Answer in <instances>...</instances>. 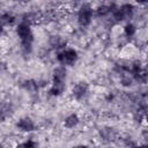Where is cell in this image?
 Instances as JSON below:
<instances>
[{
    "label": "cell",
    "instance_id": "obj_1",
    "mask_svg": "<svg viewBox=\"0 0 148 148\" xmlns=\"http://www.w3.org/2000/svg\"><path fill=\"white\" fill-rule=\"evenodd\" d=\"M79 56L77 52L72 49V47H65L64 50L59 51L57 54V60L62 65V66H72L73 64L76 62Z\"/></svg>",
    "mask_w": 148,
    "mask_h": 148
},
{
    "label": "cell",
    "instance_id": "obj_2",
    "mask_svg": "<svg viewBox=\"0 0 148 148\" xmlns=\"http://www.w3.org/2000/svg\"><path fill=\"white\" fill-rule=\"evenodd\" d=\"M94 10L89 3H82L77 10V23L81 27H88L91 23Z\"/></svg>",
    "mask_w": 148,
    "mask_h": 148
},
{
    "label": "cell",
    "instance_id": "obj_3",
    "mask_svg": "<svg viewBox=\"0 0 148 148\" xmlns=\"http://www.w3.org/2000/svg\"><path fill=\"white\" fill-rule=\"evenodd\" d=\"M16 34L21 39V44H32L34 42V35L30 29V24L21 22L16 27Z\"/></svg>",
    "mask_w": 148,
    "mask_h": 148
},
{
    "label": "cell",
    "instance_id": "obj_4",
    "mask_svg": "<svg viewBox=\"0 0 148 148\" xmlns=\"http://www.w3.org/2000/svg\"><path fill=\"white\" fill-rule=\"evenodd\" d=\"M88 90H89V87H88V84L86 82H79L73 87L72 95H73V97L75 99H81L87 95Z\"/></svg>",
    "mask_w": 148,
    "mask_h": 148
},
{
    "label": "cell",
    "instance_id": "obj_5",
    "mask_svg": "<svg viewBox=\"0 0 148 148\" xmlns=\"http://www.w3.org/2000/svg\"><path fill=\"white\" fill-rule=\"evenodd\" d=\"M17 128L22 132H31L35 130V123L31 118L29 117H23L21 119H18L17 124H16Z\"/></svg>",
    "mask_w": 148,
    "mask_h": 148
},
{
    "label": "cell",
    "instance_id": "obj_6",
    "mask_svg": "<svg viewBox=\"0 0 148 148\" xmlns=\"http://www.w3.org/2000/svg\"><path fill=\"white\" fill-rule=\"evenodd\" d=\"M65 89H66V86L64 81H53L49 92L52 96H59L65 91Z\"/></svg>",
    "mask_w": 148,
    "mask_h": 148
},
{
    "label": "cell",
    "instance_id": "obj_7",
    "mask_svg": "<svg viewBox=\"0 0 148 148\" xmlns=\"http://www.w3.org/2000/svg\"><path fill=\"white\" fill-rule=\"evenodd\" d=\"M50 45L53 47V49H61V50H64L65 49V45H66V40L61 37V36H59V35H53V36H51L50 37Z\"/></svg>",
    "mask_w": 148,
    "mask_h": 148
},
{
    "label": "cell",
    "instance_id": "obj_8",
    "mask_svg": "<svg viewBox=\"0 0 148 148\" xmlns=\"http://www.w3.org/2000/svg\"><path fill=\"white\" fill-rule=\"evenodd\" d=\"M52 75H53V81H65L67 71H66L65 66H58L53 69Z\"/></svg>",
    "mask_w": 148,
    "mask_h": 148
},
{
    "label": "cell",
    "instance_id": "obj_9",
    "mask_svg": "<svg viewBox=\"0 0 148 148\" xmlns=\"http://www.w3.org/2000/svg\"><path fill=\"white\" fill-rule=\"evenodd\" d=\"M79 121H80L79 116L75 114V113H72V114H69V116H67V117L65 118L64 125H65V127H67V128H74V127L79 124Z\"/></svg>",
    "mask_w": 148,
    "mask_h": 148
},
{
    "label": "cell",
    "instance_id": "obj_10",
    "mask_svg": "<svg viewBox=\"0 0 148 148\" xmlns=\"http://www.w3.org/2000/svg\"><path fill=\"white\" fill-rule=\"evenodd\" d=\"M99 134H101L102 139L105 140V141H112V140H114V138H116V132H114L112 128H110V127L102 128L101 132H99Z\"/></svg>",
    "mask_w": 148,
    "mask_h": 148
},
{
    "label": "cell",
    "instance_id": "obj_11",
    "mask_svg": "<svg viewBox=\"0 0 148 148\" xmlns=\"http://www.w3.org/2000/svg\"><path fill=\"white\" fill-rule=\"evenodd\" d=\"M119 9H120V12H121V14H123L124 20L131 18V17L133 16L134 8H133V6H132V5H130V3H125V5L120 6V7H119Z\"/></svg>",
    "mask_w": 148,
    "mask_h": 148
},
{
    "label": "cell",
    "instance_id": "obj_12",
    "mask_svg": "<svg viewBox=\"0 0 148 148\" xmlns=\"http://www.w3.org/2000/svg\"><path fill=\"white\" fill-rule=\"evenodd\" d=\"M96 14H97V16H102V17H104V16H106V15H109L110 14V12H111V5H99L96 9Z\"/></svg>",
    "mask_w": 148,
    "mask_h": 148
},
{
    "label": "cell",
    "instance_id": "obj_13",
    "mask_svg": "<svg viewBox=\"0 0 148 148\" xmlns=\"http://www.w3.org/2000/svg\"><path fill=\"white\" fill-rule=\"evenodd\" d=\"M135 32H136V28H135L134 24L127 23V24L124 27V35H125V37L131 38V37H133V36L135 35Z\"/></svg>",
    "mask_w": 148,
    "mask_h": 148
},
{
    "label": "cell",
    "instance_id": "obj_14",
    "mask_svg": "<svg viewBox=\"0 0 148 148\" xmlns=\"http://www.w3.org/2000/svg\"><path fill=\"white\" fill-rule=\"evenodd\" d=\"M133 81H134V80H133V77H132L131 74H128V73H123V74H121L120 83H121L124 87H130V86H132Z\"/></svg>",
    "mask_w": 148,
    "mask_h": 148
},
{
    "label": "cell",
    "instance_id": "obj_15",
    "mask_svg": "<svg viewBox=\"0 0 148 148\" xmlns=\"http://www.w3.org/2000/svg\"><path fill=\"white\" fill-rule=\"evenodd\" d=\"M132 148H147V146H145V145L143 146H133Z\"/></svg>",
    "mask_w": 148,
    "mask_h": 148
},
{
    "label": "cell",
    "instance_id": "obj_16",
    "mask_svg": "<svg viewBox=\"0 0 148 148\" xmlns=\"http://www.w3.org/2000/svg\"><path fill=\"white\" fill-rule=\"evenodd\" d=\"M75 148H88L87 146H84V145H80V146H76Z\"/></svg>",
    "mask_w": 148,
    "mask_h": 148
},
{
    "label": "cell",
    "instance_id": "obj_17",
    "mask_svg": "<svg viewBox=\"0 0 148 148\" xmlns=\"http://www.w3.org/2000/svg\"><path fill=\"white\" fill-rule=\"evenodd\" d=\"M1 34H2V27H0V36H1Z\"/></svg>",
    "mask_w": 148,
    "mask_h": 148
}]
</instances>
